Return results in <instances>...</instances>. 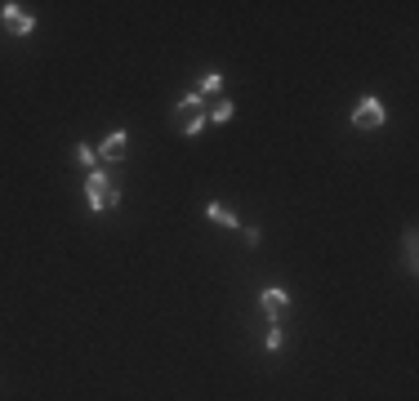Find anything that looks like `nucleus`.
<instances>
[{"label":"nucleus","instance_id":"1","mask_svg":"<svg viewBox=\"0 0 419 401\" xmlns=\"http://www.w3.org/2000/svg\"><path fill=\"white\" fill-rule=\"evenodd\" d=\"M85 197H90L94 214H103V210H112V205L121 201V192H116L112 178H107V169H90V178H85Z\"/></svg>","mask_w":419,"mask_h":401},{"label":"nucleus","instance_id":"2","mask_svg":"<svg viewBox=\"0 0 419 401\" xmlns=\"http://www.w3.org/2000/svg\"><path fill=\"white\" fill-rule=\"evenodd\" d=\"M201 125H205V99H201V94L179 99V107H174V129L192 139V134H201Z\"/></svg>","mask_w":419,"mask_h":401},{"label":"nucleus","instance_id":"3","mask_svg":"<svg viewBox=\"0 0 419 401\" xmlns=\"http://www.w3.org/2000/svg\"><path fill=\"white\" fill-rule=\"evenodd\" d=\"M352 125L357 129H379V125H384V103H379V99H362L357 112H352Z\"/></svg>","mask_w":419,"mask_h":401},{"label":"nucleus","instance_id":"4","mask_svg":"<svg viewBox=\"0 0 419 401\" xmlns=\"http://www.w3.org/2000/svg\"><path fill=\"white\" fill-rule=\"evenodd\" d=\"M259 303H263V312H268V321H273V325H281V317L290 312V295H286L281 286H268Z\"/></svg>","mask_w":419,"mask_h":401},{"label":"nucleus","instance_id":"5","mask_svg":"<svg viewBox=\"0 0 419 401\" xmlns=\"http://www.w3.org/2000/svg\"><path fill=\"white\" fill-rule=\"evenodd\" d=\"M0 14H5V27L14 31V36H27V31L36 27V18L22 14V5H0Z\"/></svg>","mask_w":419,"mask_h":401},{"label":"nucleus","instance_id":"6","mask_svg":"<svg viewBox=\"0 0 419 401\" xmlns=\"http://www.w3.org/2000/svg\"><path fill=\"white\" fill-rule=\"evenodd\" d=\"M125 129H116L112 139H103V148H98V156H103V161H121V156H125Z\"/></svg>","mask_w":419,"mask_h":401},{"label":"nucleus","instance_id":"7","mask_svg":"<svg viewBox=\"0 0 419 401\" xmlns=\"http://www.w3.org/2000/svg\"><path fill=\"white\" fill-rule=\"evenodd\" d=\"M205 218H210V223H219V227H241V218L232 214L228 205H214V201L205 205Z\"/></svg>","mask_w":419,"mask_h":401},{"label":"nucleus","instance_id":"8","mask_svg":"<svg viewBox=\"0 0 419 401\" xmlns=\"http://www.w3.org/2000/svg\"><path fill=\"white\" fill-rule=\"evenodd\" d=\"M232 112H237V107H232V103L224 99V103H214V107H205V120H214V125H224V120H232Z\"/></svg>","mask_w":419,"mask_h":401},{"label":"nucleus","instance_id":"9","mask_svg":"<svg viewBox=\"0 0 419 401\" xmlns=\"http://www.w3.org/2000/svg\"><path fill=\"white\" fill-rule=\"evenodd\" d=\"M219 90H224V76H219V71H210V76H201V90H196V94L210 99V94H219Z\"/></svg>","mask_w":419,"mask_h":401},{"label":"nucleus","instance_id":"10","mask_svg":"<svg viewBox=\"0 0 419 401\" xmlns=\"http://www.w3.org/2000/svg\"><path fill=\"white\" fill-rule=\"evenodd\" d=\"M76 161H81L85 169H94V161H98V152L90 148V143H76Z\"/></svg>","mask_w":419,"mask_h":401},{"label":"nucleus","instance_id":"11","mask_svg":"<svg viewBox=\"0 0 419 401\" xmlns=\"http://www.w3.org/2000/svg\"><path fill=\"white\" fill-rule=\"evenodd\" d=\"M415 254H419V237L411 227V232H406V267H415Z\"/></svg>","mask_w":419,"mask_h":401},{"label":"nucleus","instance_id":"12","mask_svg":"<svg viewBox=\"0 0 419 401\" xmlns=\"http://www.w3.org/2000/svg\"><path fill=\"white\" fill-rule=\"evenodd\" d=\"M281 344H286V335H281V325H273V330H268V352H277Z\"/></svg>","mask_w":419,"mask_h":401}]
</instances>
